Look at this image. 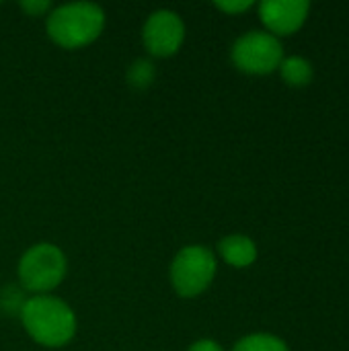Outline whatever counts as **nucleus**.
I'll return each mask as SVG.
<instances>
[{
  "instance_id": "nucleus-6",
  "label": "nucleus",
  "mask_w": 349,
  "mask_h": 351,
  "mask_svg": "<svg viewBox=\"0 0 349 351\" xmlns=\"http://www.w3.org/2000/svg\"><path fill=\"white\" fill-rule=\"evenodd\" d=\"M142 41L150 56L171 58L185 41V23L179 12L171 8L154 10L142 27Z\"/></svg>"
},
{
  "instance_id": "nucleus-11",
  "label": "nucleus",
  "mask_w": 349,
  "mask_h": 351,
  "mask_svg": "<svg viewBox=\"0 0 349 351\" xmlns=\"http://www.w3.org/2000/svg\"><path fill=\"white\" fill-rule=\"evenodd\" d=\"M156 78V68L148 58H138L128 68V84L136 90L148 88Z\"/></svg>"
},
{
  "instance_id": "nucleus-10",
  "label": "nucleus",
  "mask_w": 349,
  "mask_h": 351,
  "mask_svg": "<svg viewBox=\"0 0 349 351\" xmlns=\"http://www.w3.org/2000/svg\"><path fill=\"white\" fill-rule=\"evenodd\" d=\"M232 351H290L288 346L269 333H253L247 335L243 339L237 341V346L232 348Z\"/></svg>"
},
{
  "instance_id": "nucleus-12",
  "label": "nucleus",
  "mask_w": 349,
  "mask_h": 351,
  "mask_svg": "<svg viewBox=\"0 0 349 351\" xmlns=\"http://www.w3.org/2000/svg\"><path fill=\"white\" fill-rule=\"evenodd\" d=\"M25 304L23 292L14 286H6L0 290V311L6 315H21V308Z\"/></svg>"
},
{
  "instance_id": "nucleus-13",
  "label": "nucleus",
  "mask_w": 349,
  "mask_h": 351,
  "mask_svg": "<svg viewBox=\"0 0 349 351\" xmlns=\"http://www.w3.org/2000/svg\"><path fill=\"white\" fill-rule=\"evenodd\" d=\"M29 16H47L49 10L53 8L49 0H23L19 4Z\"/></svg>"
},
{
  "instance_id": "nucleus-2",
  "label": "nucleus",
  "mask_w": 349,
  "mask_h": 351,
  "mask_svg": "<svg viewBox=\"0 0 349 351\" xmlns=\"http://www.w3.org/2000/svg\"><path fill=\"white\" fill-rule=\"evenodd\" d=\"M105 19V10L95 2H68L49 10L45 16V31L56 45L78 49L101 37Z\"/></svg>"
},
{
  "instance_id": "nucleus-14",
  "label": "nucleus",
  "mask_w": 349,
  "mask_h": 351,
  "mask_svg": "<svg viewBox=\"0 0 349 351\" xmlns=\"http://www.w3.org/2000/svg\"><path fill=\"white\" fill-rule=\"evenodd\" d=\"M214 6L226 14H241L253 6L251 0H224V2H214Z\"/></svg>"
},
{
  "instance_id": "nucleus-3",
  "label": "nucleus",
  "mask_w": 349,
  "mask_h": 351,
  "mask_svg": "<svg viewBox=\"0 0 349 351\" xmlns=\"http://www.w3.org/2000/svg\"><path fill=\"white\" fill-rule=\"evenodd\" d=\"M68 271V259L64 251L53 243H35L19 259L16 276L23 290L39 294H49L56 290Z\"/></svg>"
},
{
  "instance_id": "nucleus-8",
  "label": "nucleus",
  "mask_w": 349,
  "mask_h": 351,
  "mask_svg": "<svg viewBox=\"0 0 349 351\" xmlns=\"http://www.w3.org/2000/svg\"><path fill=\"white\" fill-rule=\"evenodd\" d=\"M218 255L224 263L237 269H245L257 259V245L245 234H228L218 243Z\"/></svg>"
},
{
  "instance_id": "nucleus-7",
  "label": "nucleus",
  "mask_w": 349,
  "mask_h": 351,
  "mask_svg": "<svg viewBox=\"0 0 349 351\" xmlns=\"http://www.w3.org/2000/svg\"><path fill=\"white\" fill-rule=\"evenodd\" d=\"M311 4L304 0H265L259 4V19L267 33L274 37H286L304 25Z\"/></svg>"
},
{
  "instance_id": "nucleus-15",
  "label": "nucleus",
  "mask_w": 349,
  "mask_h": 351,
  "mask_svg": "<svg viewBox=\"0 0 349 351\" xmlns=\"http://www.w3.org/2000/svg\"><path fill=\"white\" fill-rule=\"evenodd\" d=\"M187 351H224V350H222V346H220L218 341H214V339H197V341H193V343L189 346V350Z\"/></svg>"
},
{
  "instance_id": "nucleus-9",
  "label": "nucleus",
  "mask_w": 349,
  "mask_h": 351,
  "mask_svg": "<svg viewBox=\"0 0 349 351\" xmlns=\"http://www.w3.org/2000/svg\"><path fill=\"white\" fill-rule=\"evenodd\" d=\"M278 70H280L284 82L290 84V86H306V84H311L313 74H315L313 72V64L306 58H302V56L284 58Z\"/></svg>"
},
{
  "instance_id": "nucleus-1",
  "label": "nucleus",
  "mask_w": 349,
  "mask_h": 351,
  "mask_svg": "<svg viewBox=\"0 0 349 351\" xmlns=\"http://www.w3.org/2000/svg\"><path fill=\"white\" fill-rule=\"evenodd\" d=\"M19 317L27 335L43 348L68 346L78 329L72 306L49 294L27 298Z\"/></svg>"
},
{
  "instance_id": "nucleus-4",
  "label": "nucleus",
  "mask_w": 349,
  "mask_h": 351,
  "mask_svg": "<svg viewBox=\"0 0 349 351\" xmlns=\"http://www.w3.org/2000/svg\"><path fill=\"white\" fill-rule=\"evenodd\" d=\"M218 274V261L212 249L204 245H187L171 261V284L181 298H197L204 294Z\"/></svg>"
},
{
  "instance_id": "nucleus-5",
  "label": "nucleus",
  "mask_w": 349,
  "mask_h": 351,
  "mask_svg": "<svg viewBox=\"0 0 349 351\" xmlns=\"http://www.w3.org/2000/svg\"><path fill=\"white\" fill-rule=\"evenodd\" d=\"M232 64L247 74H272L284 60V47L267 31H249L230 47Z\"/></svg>"
}]
</instances>
